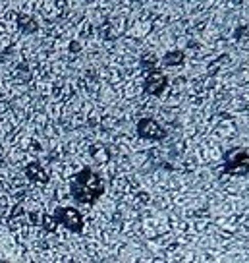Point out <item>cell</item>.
Returning a JSON list of instances; mask_svg holds the SVG:
<instances>
[{
    "label": "cell",
    "mask_w": 249,
    "mask_h": 263,
    "mask_svg": "<svg viewBox=\"0 0 249 263\" xmlns=\"http://www.w3.org/2000/svg\"><path fill=\"white\" fill-rule=\"evenodd\" d=\"M6 110V105H0V120H2V112Z\"/></svg>",
    "instance_id": "obj_10"
},
{
    "label": "cell",
    "mask_w": 249,
    "mask_h": 263,
    "mask_svg": "<svg viewBox=\"0 0 249 263\" xmlns=\"http://www.w3.org/2000/svg\"><path fill=\"white\" fill-rule=\"evenodd\" d=\"M54 219L70 232H81L83 230V217L74 207H58L54 211Z\"/></svg>",
    "instance_id": "obj_2"
},
{
    "label": "cell",
    "mask_w": 249,
    "mask_h": 263,
    "mask_svg": "<svg viewBox=\"0 0 249 263\" xmlns=\"http://www.w3.org/2000/svg\"><path fill=\"white\" fill-rule=\"evenodd\" d=\"M137 2H147V0H137Z\"/></svg>",
    "instance_id": "obj_11"
},
{
    "label": "cell",
    "mask_w": 249,
    "mask_h": 263,
    "mask_svg": "<svg viewBox=\"0 0 249 263\" xmlns=\"http://www.w3.org/2000/svg\"><path fill=\"white\" fill-rule=\"evenodd\" d=\"M24 174L29 178L31 182H37V184H47L50 180V174L47 173V168L43 166L39 161H33V163H27L24 166Z\"/></svg>",
    "instance_id": "obj_6"
},
{
    "label": "cell",
    "mask_w": 249,
    "mask_h": 263,
    "mask_svg": "<svg viewBox=\"0 0 249 263\" xmlns=\"http://www.w3.org/2000/svg\"><path fill=\"white\" fill-rule=\"evenodd\" d=\"M56 227H58V222H56V219H54V215L50 217V215H45L43 217V229H47V230H56Z\"/></svg>",
    "instance_id": "obj_9"
},
{
    "label": "cell",
    "mask_w": 249,
    "mask_h": 263,
    "mask_svg": "<svg viewBox=\"0 0 249 263\" xmlns=\"http://www.w3.org/2000/svg\"><path fill=\"white\" fill-rule=\"evenodd\" d=\"M164 62L166 64H182L183 62V54L180 50H174V52H168L164 57Z\"/></svg>",
    "instance_id": "obj_8"
},
{
    "label": "cell",
    "mask_w": 249,
    "mask_h": 263,
    "mask_svg": "<svg viewBox=\"0 0 249 263\" xmlns=\"http://www.w3.org/2000/svg\"><path fill=\"white\" fill-rule=\"evenodd\" d=\"M70 194L77 203H83V205L95 203L105 194V180L93 168L85 166L70 182Z\"/></svg>",
    "instance_id": "obj_1"
},
{
    "label": "cell",
    "mask_w": 249,
    "mask_h": 263,
    "mask_svg": "<svg viewBox=\"0 0 249 263\" xmlns=\"http://www.w3.org/2000/svg\"><path fill=\"white\" fill-rule=\"evenodd\" d=\"M224 166L226 173L236 174V176H243L249 171V155L245 151H241V149L230 151L224 157Z\"/></svg>",
    "instance_id": "obj_3"
},
{
    "label": "cell",
    "mask_w": 249,
    "mask_h": 263,
    "mask_svg": "<svg viewBox=\"0 0 249 263\" xmlns=\"http://www.w3.org/2000/svg\"><path fill=\"white\" fill-rule=\"evenodd\" d=\"M16 24H17V29L22 33H25V35H31V33H35L39 29L37 22H35L31 16H27V14H17Z\"/></svg>",
    "instance_id": "obj_7"
},
{
    "label": "cell",
    "mask_w": 249,
    "mask_h": 263,
    "mask_svg": "<svg viewBox=\"0 0 249 263\" xmlns=\"http://www.w3.org/2000/svg\"><path fill=\"white\" fill-rule=\"evenodd\" d=\"M137 134H139V138H143V140L160 141L166 138L164 128H162L155 118H141V120L137 122Z\"/></svg>",
    "instance_id": "obj_4"
},
{
    "label": "cell",
    "mask_w": 249,
    "mask_h": 263,
    "mask_svg": "<svg viewBox=\"0 0 249 263\" xmlns=\"http://www.w3.org/2000/svg\"><path fill=\"white\" fill-rule=\"evenodd\" d=\"M87 2H93V0H87Z\"/></svg>",
    "instance_id": "obj_12"
},
{
    "label": "cell",
    "mask_w": 249,
    "mask_h": 263,
    "mask_svg": "<svg viewBox=\"0 0 249 263\" xmlns=\"http://www.w3.org/2000/svg\"><path fill=\"white\" fill-rule=\"evenodd\" d=\"M166 85H168V82H166V76L160 72V70H151V74L145 78V91L147 93H151V95H160L162 91L166 89Z\"/></svg>",
    "instance_id": "obj_5"
}]
</instances>
